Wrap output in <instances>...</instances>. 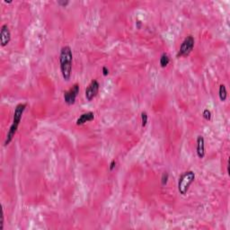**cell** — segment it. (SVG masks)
I'll use <instances>...</instances> for the list:
<instances>
[{
  "mask_svg": "<svg viewBox=\"0 0 230 230\" xmlns=\"http://www.w3.org/2000/svg\"><path fill=\"white\" fill-rule=\"evenodd\" d=\"M195 181V174L193 171H186L181 175L178 181V192L183 196H185L191 185Z\"/></svg>",
  "mask_w": 230,
  "mask_h": 230,
  "instance_id": "obj_2",
  "label": "cell"
},
{
  "mask_svg": "<svg viewBox=\"0 0 230 230\" xmlns=\"http://www.w3.org/2000/svg\"><path fill=\"white\" fill-rule=\"evenodd\" d=\"M168 179H169V175L167 172H165L163 175H162V177H161V184L162 186H166L168 183Z\"/></svg>",
  "mask_w": 230,
  "mask_h": 230,
  "instance_id": "obj_13",
  "label": "cell"
},
{
  "mask_svg": "<svg viewBox=\"0 0 230 230\" xmlns=\"http://www.w3.org/2000/svg\"><path fill=\"white\" fill-rule=\"evenodd\" d=\"M108 74H109V69H107L106 67H103V75L104 77H107Z\"/></svg>",
  "mask_w": 230,
  "mask_h": 230,
  "instance_id": "obj_17",
  "label": "cell"
},
{
  "mask_svg": "<svg viewBox=\"0 0 230 230\" xmlns=\"http://www.w3.org/2000/svg\"><path fill=\"white\" fill-rule=\"evenodd\" d=\"M100 89V84L97 80H92L89 86L86 89L85 95L88 102H91L94 98L97 95L98 92Z\"/></svg>",
  "mask_w": 230,
  "mask_h": 230,
  "instance_id": "obj_5",
  "label": "cell"
},
{
  "mask_svg": "<svg viewBox=\"0 0 230 230\" xmlns=\"http://www.w3.org/2000/svg\"><path fill=\"white\" fill-rule=\"evenodd\" d=\"M194 38L192 35L187 36L181 44L178 52V57H186L190 55L194 48Z\"/></svg>",
  "mask_w": 230,
  "mask_h": 230,
  "instance_id": "obj_3",
  "label": "cell"
},
{
  "mask_svg": "<svg viewBox=\"0 0 230 230\" xmlns=\"http://www.w3.org/2000/svg\"><path fill=\"white\" fill-rule=\"evenodd\" d=\"M219 96L221 102H225L228 97V92H227V88L225 85H220L219 86Z\"/></svg>",
  "mask_w": 230,
  "mask_h": 230,
  "instance_id": "obj_10",
  "label": "cell"
},
{
  "mask_svg": "<svg viewBox=\"0 0 230 230\" xmlns=\"http://www.w3.org/2000/svg\"><path fill=\"white\" fill-rule=\"evenodd\" d=\"M4 2H5L6 4H11V3H12V1H8V2H7V1H4Z\"/></svg>",
  "mask_w": 230,
  "mask_h": 230,
  "instance_id": "obj_20",
  "label": "cell"
},
{
  "mask_svg": "<svg viewBox=\"0 0 230 230\" xmlns=\"http://www.w3.org/2000/svg\"><path fill=\"white\" fill-rule=\"evenodd\" d=\"M116 165H117L116 160L115 159L112 160V162L110 163V166H109V170H110L111 172H113V171L115 169V167H116Z\"/></svg>",
  "mask_w": 230,
  "mask_h": 230,
  "instance_id": "obj_15",
  "label": "cell"
},
{
  "mask_svg": "<svg viewBox=\"0 0 230 230\" xmlns=\"http://www.w3.org/2000/svg\"><path fill=\"white\" fill-rule=\"evenodd\" d=\"M94 120H95V113L93 112H87L80 115L79 118L76 122V124L77 126H81L89 122H93Z\"/></svg>",
  "mask_w": 230,
  "mask_h": 230,
  "instance_id": "obj_9",
  "label": "cell"
},
{
  "mask_svg": "<svg viewBox=\"0 0 230 230\" xmlns=\"http://www.w3.org/2000/svg\"><path fill=\"white\" fill-rule=\"evenodd\" d=\"M79 85L75 84L69 90L64 92V101L68 105H72L76 103V99L79 94Z\"/></svg>",
  "mask_w": 230,
  "mask_h": 230,
  "instance_id": "obj_4",
  "label": "cell"
},
{
  "mask_svg": "<svg viewBox=\"0 0 230 230\" xmlns=\"http://www.w3.org/2000/svg\"><path fill=\"white\" fill-rule=\"evenodd\" d=\"M197 147H196V153L199 158H203L205 156V140L204 138L200 135L197 137Z\"/></svg>",
  "mask_w": 230,
  "mask_h": 230,
  "instance_id": "obj_8",
  "label": "cell"
},
{
  "mask_svg": "<svg viewBox=\"0 0 230 230\" xmlns=\"http://www.w3.org/2000/svg\"><path fill=\"white\" fill-rule=\"evenodd\" d=\"M26 104H17L15 108V112H14V116H13V122L12 124L18 127L19 124L21 122V120H22V117L23 114L26 109Z\"/></svg>",
  "mask_w": 230,
  "mask_h": 230,
  "instance_id": "obj_6",
  "label": "cell"
},
{
  "mask_svg": "<svg viewBox=\"0 0 230 230\" xmlns=\"http://www.w3.org/2000/svg\"><path fill=\"white\" fill-rule=\"evenodd\" d=\"M148 115L146 112H142L141 113V126L143 128H145L148 124Z\"/></svg>",
  "mask_w": 230,
  "mask_h": 230,
  "instance_id": "obj_12",
  "label": "cell"
},
{
  "mask_svg": "<svg viewBox=\"0 0 230 230\" xmlns=\"http://www.w3.org/2000/svg\"><path fill=\"white\" fill-rule=\"evenodd\" d=\"M202 116L206 121H210L211 120V112L209 109H205L202 113Z\"/></svg>",
  "mask_w": 230,
  "mask_h": 230,
  "instance_id": "obj_14",
  "label": "cell"
},
{
  "mask_svg": "<svg viewBox=\"0 0 230 230\" xmlns=\"http://www.w3.org/2000/svg\"><path fill=\"white\" fill-rule=\"evenodd\" d=\"M58 4L60 6V7H66L69 4V1H62V0H60V1H58Z\"/></svg>",
  "mask_w": 230,
  "mask_h": 230,
  "instance_id": "obj_16",
  "label": "cell"
},
{
  "mask_svg": "<svg viewBox=\"0 0 230 230\" xmlns=\"http://www.w3.org/2000/svg\"><path fill=\"white\" fill-rule=\"evenodd\" d=\"M160 66H161V68H166V67H167V65H168L169 63H170V58H169V56L166 53H163L161 55V57H160Z\"/></svg>",
  "mask_w": 230,
  "mask_h": 230,
  "instance_id": "obj_11",
  "label": "cell"
},
{
  "mask_svg": "<svg viewBox=\"0 0 230 230\" xmlns=\"http://www.w3.org/2000/svg\"><path fill=\"white\" fill-rule=\"evenodd\" d=\"M3 228H4V214H2V217H1V227H0V228L3 229Z\"/></svg>",
  "mask_w": 230,
  "mask_h": 230,
  "instance_id": "obj_18",
  "label": "cell"
},
{
  "mask_svg": "<svg viewBox=\"0 0 230 230\" xmlns=\"http://www.w3.org/2000/svg\"><path fill=\"white\" fill-rule=\"evenodd\" d=\"M136 26L138 29H140V27H141V22L140 21H137V23H136Z\"/></svg>",
  "mask_w": 230,
  "mask_h": 230,
  "instance_id": "obj_19",
  "label": "cell"
},
{
  "mask_svg": "<svg viewBox=\"0 0 230 230\" xmlns=\"http://www.w3.org/2000/svg\"><path fill=\"white\" fill-rule=\"evenodd\" d=\"M11 41V33L7 24H3L0 30V43L2 47L8 44Z\"/></svg>",
  "mask_w": 230,
  "mask_h": 230,
  "instance_id": "obj_7",
  "label": "cell"
},
{
  "mask_svg": "<svg viewBox=\"0 0 230 230\" xmlns=\"http://www.w3.org/2000/svg\"><path fill=\"white\" fill-rule=\"evenodd\" d=\"M73 53L69 46L62 47L60 53V67L62 77L65 81H69L72 72Z\"/></svg>",
  "mask_w": 230,
  "mask_h": 230,
  "instance_id": "obj_1",
  "label": "cell"
}]
</instances>
